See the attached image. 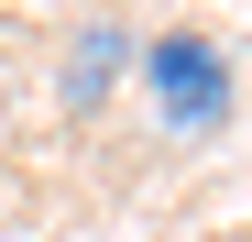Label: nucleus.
<instances>
[{"instance_id": "nucleus-1", "label": "nucleus", "mask_w": 252, "mask_h": 242, "mask_svg": "<svg viewBox=\"0 0 252 242\" xmlns=\"http://www.w3.org/2000/svg\"><path fill=\"white\" fill-rule=\"evenodd\" d=\"M132 77H143V110L164 121V132H220L230 99H241V77H230V44L220 33H143L132 44Z\"/></svg>"}, {"instance_id": "nucleus-2", "label": "nucleus", "mask_w": 252, "mask_h": 242, "mask_svg": "<svg viewBox=\"0 0 252 242\" xmlns=\"http://www.w3.org/2000/svg\"><path fill=\"white\" fill-rule=\"evenodd\" d=\"M132 44H143L132 22H88V33L66 44V66H55V99H66V110H99L121 77H132Z\"/></svg>"}]
</instances>
